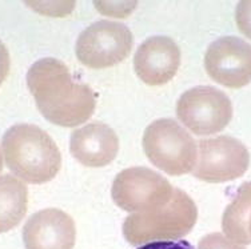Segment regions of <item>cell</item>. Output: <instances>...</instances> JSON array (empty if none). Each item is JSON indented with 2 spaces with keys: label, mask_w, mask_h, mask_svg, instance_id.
Returning <instances> with one entry per match:
<instances>
[{
  "label": "cell",
  "mask_w": 251,
  "mask_h": 249,
  "mask_svg": "<svg viewBox=\"0 0 251 249\" xmlns=\"http://www.w3.org/2000/svg\"><path fill=\"white\" fill-rule=\"evenodd\" d=\"M27 86L40 113L60 127L71 128L87 121L97 107L91 88L75 82L67 66L58 59L34 63L27 72Z\"/></svg>",
  "instance_id": "1"
},
{
  "label": "cell",
  "mask_w": 251,
  "mask_h": 249,
  "mask_svg": "<svg viewBox=\"0 0 251 249\" xmlns=\"http://www.w3.org/2000/svg\"><path fill=\"white\" fill-rule=\"evenodd\" d=\"M11 171L31 184L52 180L62 167V154L46 131L34 124H15L1 141Z\"/></svg>",
  "instance_id": "2"
},
{
  "label": "cell",
  "mask_w": 251,
  "mask_h": 249,
  "mask_svg": "<svg viewBox=\"0 0 251 249\" xmlns=\"http://www.w3.org/2000/svg\"><path fill=\"white\" fill-rule=\"evenodd\" d=\"M198 209L186 192L175 188L166 205L143 213H132L123 223V235L132 245L180 239L193 229Z\"/></svg>",
  "instance_id": "3"
},
{
  "label": "cell",
  "mask_w": 251,
  "mask_h": 249,
  "mask_svg": "<svg viewBox=\"0 0 251 249\" xmlns=\"http://www.w3.org/2000/svg\"><path fill=\"white\" fill-rule=\"evenodd\" d=\"M143 148L155 167L173 176L188 173L197 164V141L171 119H159L147 127Z\"/></svg>",
  "instance_id": "4"
},
{
  "label": "cell",
  "mask_w": 251,
  "mask_h": 249,
  "mask_svg": "<svg viewBox=\"0 0 251 249\" xmlns=\"http://www.w3.org/2000/svg\"><path fill=\"white\" fill-rule=\"evenodd\" d=\"M173 185L152 169L127 168L119 172L112 184V200L121 209L143 213L166 205L174 195Z\"/></svg>",
  "instance_id": "5"
},
{
  "label": "cell",
  "mask_w": 251,
  "mask_h": 249,
  "mask_svg": "<svg viewBox=\"0 0 251 249\" xmlns=\"http://www.w3.org/2000/svg\"><path fill=\"white\" fill-rule=\"evenodd\" d=\"M132 34L125 24L101 20L79 35L76 58L83 66L101 69L119 64L131 52Z\"/></svg>",
  "instance_id": "6"
},
{
  "label": "cell",
  "mask_w": 251,
  "mask_h": 249,
  "mask_svg": "<svg viewBox=\"0 0 251 249\" xmlns=\"http://www.w3.org/2000/svg\"><path fill=\"white\" fill-rule=\"evenodd\" d=\"M176 116L195 135H213L227 127L232 117L231 100L214 87H195L179 97Z\"/></svg>",
  "instance_id": "7"
},
{
  "label": "cell",
  "mask_w": 251,
  "mask_h": 249,
  "mask_svg": "<svg viewBox=\"0 0 251 249\" xmlns=\"http://www.w3.org/2000/svg\"><path fill=\"white\" fill-rule=\"evenodd\" d=\"M250 154L239 140L231 136L201 140L199 160L194 175L207 182L235 180L246 172Z\"/></svg>",
  "instance_id": "8"
},
{
  "label": "cell",
  "mask_w": 251,
  "mask_h": 249,
  "mask_svg": "<svg viewBox=\"0 0 251 249\" xmlns=\"http://www.w3.org/2000/svg\"><path fill=\"white\" fill-rule=\"evenodd\" d=\"M204 68L214 82L238 90L251 83V44L235 36L215 40L206 51Z\"/></svg>",
  "instance_id": "9"
},
{
  "label": "cell",
  "mask_w": 251,
  "mask_h": 249,
  "mask_svg": "<svg viewBox=\"0 0 251 249\" xmlns=\"http://www.w3.org/2000/svg\"><path fill=\"white\" fill-rule=\"evenodd\" d=\"M75 240V221L56 208L34 213L23 228L25 249H74Z\"/></svg>",
  "instance_id": "10"
},
{
  "label": "cell",
  "mask_w": 251,
  "mask_h": 249,
  "mask_svg": "<svg viewBox=\"0 0 251 249\" xmlns=\"http://www.w3.org/2000/svg\"><path fill=\"white\" fill-rule=\"evenodd\" d=\"M180 49L173 39L152 36L140 44L134 58L136 75L147 86H163L176 75Z\"/></svg>",
  "instance_id": "11"
},
{
  "label": "cell",
  "mask_w": 251,
  "mask_h": 249,
  "mask_svg": "<svg viewBox=\"0 0 251 249\" xmlns=\"http://www.w3.org/2000/svg\"><path fill=\"white\" fill-rule=\"evenodd\" d=\"M70 149L74 158L83 165L104 167L116 158L119 139L111 127L104 123H91L74 131Z\"/></svg>",
  "instance_id": "12"
},
{
  "label": "cell",
  "mask_w": 251,
  "mask_h": 249,
  "mask_svg": "<svg viewBox=\"0 0 251 249\" xmlns=\"http://www.w3.org/2000/svg\"><path fill=\"white\" fill-rule=\"evenodd\" d=\"M28 208V189L11 175L0 176V233L19 226Z\"/></svg>",
  "instance_id": "13"
},
{
  "label": "cell",
  "mask_w": 251,
  "mask_h": 249,
  "mask_svg": "<svg viewBox=\"0 0 251 249\" xmlns=\"http://www.w3.org/2000/svg\"><path fill=\"white\" fill-rule=\"evenodd\" d=\"M251 216V181L239 187L222 217V228L227 239L238 244H251L249 220Z\"/></svg>",
  "instance_id": "14"
},
{
  "label": "cell",
  "mask_w": 251,
  "mask_h": 249,
  "mask_svg": "<svg viewBox=\"0 0 251 249\" xmlns=\"http://www.w3.org/2000/svg\"><path fill=\"white\" fill-rule=\"evenodd\" d=\"M199 249H245L222 233H210L199 241Z\"/></svg>",
  "instance_id": "15"
},
{
  "label": "cell",
  "mask_w": 251,
  "mask_h": 249,
  "mask_svg": "<svg viewBox=\"0 0 251 249\" xmlns=\"http://www.w3.org/2000/svg\"><path fill=\"white\" fill-rule=\"evenodd\" d=\"M235 20L242 34L251 39V0H245L238 4Z\"/></svg>",
  "instance_id": "16"
},
{
  "label": "cell",
  "mask_w": 251,
  "mask_h": 249,
  "mask_svg": "<svg viewBox=\"0 0 251 249\" xmlns=\"http://www.w3.org/2000/svg\"><path fill=\"white\" fill-rule=\"evenodd\" d=\"M138 249H194L193 245L186 240H167V241H152L142 245Z\"/></svg>",
  "instance_id": "17"
},
{
  "label": "cell",
  "mask_w": 251,
  "mask_h": 249,
  "mask_svg": "<svg viewBox=\"0 0 251 249\" xmlns=\"http://www.w3.org/2000/svg\"><path fill=\"white\" fill-rule=\"evenodd\" d=\"M10 66L11 60L8 49L5 48L4 44L0 42V86H1V83L5 80V77L8 76Z\"/></svg>",
  "instance_id": "18"
},
{
  "label": "cell",
  "mask_w": 251,
  "mask_h": 249,
  "mask_svg": "<svg viewBox=\"0 0 251 249\" xmlns=\"http://www.w3.org/2000/svg\"><path fill=\"white\" fill-rule=\"evenodd\" d=\"M3 169V158H1V152H0V172Z\"/></svg>",
  "instance_id": "19"
},
{
  "label": "cell",
  "mask_w": 251,
  "mask_h": 249,
  "mask_svg": "<svg viewBox=\"0 0 251 249\" xmlns=\"http://www.w3.org/2000/svg\"><path fill=\"white\" fill-rule=\"evenodd\" d=\"M249 232H250V236H251V216H250V220H249Z\"/></svg>",
  "instance_id": "20"
}]
</instances>
